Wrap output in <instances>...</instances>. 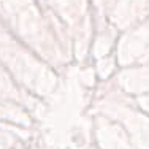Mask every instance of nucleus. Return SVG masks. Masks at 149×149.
Instances as JSON below:
<instances>
[]
</instances>
